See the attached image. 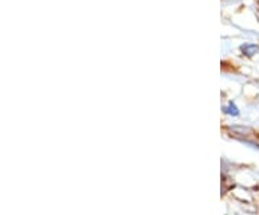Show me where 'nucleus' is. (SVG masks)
Segmentation results:
<instances>
[{"mask_svg": "<svg viewBox=\"0 0 259 215\" xmlns=\"http://www.w3.org/2000/svg\"><path fill=\"white\" fill-rule=\"evenodd\" d=\"M242 52H243L245 55L253 56L255 54H258L259 52V47L258 45H252V44H248V45H243V47H242Z\"/></svg>", "mask_w": 259, "mask_h": 215, "instance_id": "obj_1", "label": "nucleus"}, {"mask_svg": "<svg viewBox=\"0 0 259 215\" xmlns=\"http://www.w3.org/2000/svg\"><path fill=\"white\" fill-rule=\"evenodd\" d=\"M225 112L228 113V114H231V116H238L239 114V112H238V109L233 105V104H229L228 107H225Z\"/></svg>", "mask_w": 259, "mask_h": 215, "instance_id": "obj_2", "label": "nucleus"}]
</instances>
